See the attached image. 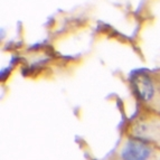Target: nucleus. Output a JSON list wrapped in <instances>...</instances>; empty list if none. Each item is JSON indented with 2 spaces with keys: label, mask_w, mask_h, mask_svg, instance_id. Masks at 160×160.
I'll list each match as a JSON object with an SVG mask.
<instances>
[{
  "label": "nucleus",
  "mask_w": 160,
  "mask_h": 160,
  "mask_svg": "<svg viewBox=\"0 0 160 160\" xmlns=\"http://www.w3.org/2000/svg\"><path fill=\"white\" fill-rule=\"evenodd\" d=\"M150 156V149L147 144L138 140L127 142L122 150L123 160H147Z\"/></svg>",
  "instance_id": "obj_1"
}]
</instances>
